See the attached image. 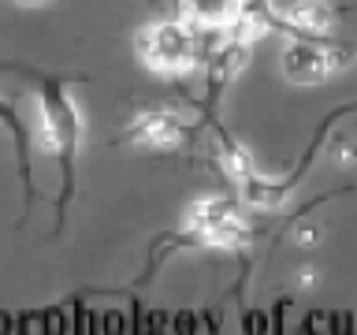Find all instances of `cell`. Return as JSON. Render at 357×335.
I'll return each mask as SVG.
<instances>
[{
    "mask_svg": "<svg viewBox=\"0 0 357 335\" xmlns=\"http://www.w3.org/2000/svg\"><path fill=\"white\" fill-rule=\"evenodd\" d=\"M272 27H287L298 38H317L331 27V8L324 0H268Z\"/></svg>",
    "mask_w": 357,
    "mask_h": 335,
    "instance_id": "cell-4",
    "label": "cell"
},
{
    "mask_svg": "<svg viewBox=\"0 0 357 335\" xmlns=\"http://www.w3.org/2000/svg\"><path fill=\"white\" fill-rule=\"evenodd\" d=\"M38 105H41V142L52 156H60L63 168V198H60V216L67 209V201L75 194V156L82 145V112L71 97H67L63 82H49L38 86Z\"/></svg>",
    "mask_w": 357,
    "mask_h": 335,
    "instance_id": "cell-1",
    "label": "cell"
},
{
    "mask_svg": "<svg viewBox=\"0 0 357 335\" xmlns=\"http://www.w3.org/2000/svg\"><path fill=\"white\" fill-rule=\"evenodd\" d=\"M238 4H242V0H186V11H190L194 19L212 22V19L234 15V11H238Z\"/></svg>",
    "mask_w": 357,
    "mask_h": 335,
    "instance_id": "cell-7",
    "label": "cell"
},
{
    "mask_svg": "<svg viewBox=\"0 0 357 335\" xmlns=\"http://www.w3.org/2000/svg\"><path fill=\"white\" fill-rule=\"evenodd\" d=\"M11 4H19V8H45V4H52V0H11Z\"/></svg>",
    "mask_w": 357,
    "mask_h": 335,
    "instance_id": "cell-11",
    "label": "cell"
},
{
    "mask_svg": "<svg viewBox=\"0 0 357 335\" xmlns=\"http://www.w3.org/2000/svg\"><path fill=\"white\" fill-rule=\"evenodd\" d=\"M127 142L149 145V149H175L186 142V123L167 108H149L127 127Z\"/></svg>",
    "mask_w": 357,
    "mask_h": 335,
    "instance_id": "cell-5",
    "label": "cell"
},
{
    "mask_svg": "<svg viewBox=\"0 0 357 335\" xmlns=\"http://www.w3.org/2000/svg\"><path fill=\"white\" fill-rule=\"evenodd\" d=\"M0 123L15 134V145H19V172H22V183L26 190H33V179H30V149H26V127H22L19 112L8 105V100H0Z\"/></svg>",
    "mask_w": 357,
    "mask_h": 335,
    "instance_id": "cell-6",
    "label": "cell"
},
{
    "mask_svg": "<svg viewBox=\"0 0 357 335\" xmlns=\"http://www.w3.org/2000/svg\"><path fill=\"white\" fill-rule=\"evenodd\" d=\"M138 56L156 75H183L197 64V38L183 22H153L138 30Z\"/></svg>",
    "mask_w": 357,
    "mask_h": 335,
    "instance_id": "cell-2",
    "label": "cell"
},
{
    "mask_svg": "<svg viewBox=\"0 0 357 335\" xmlns=\"http://www.w3.org/2000/svg\"><path fill=\"white\" fill-rule=\"evenodd\" d=\"M294 242L298 246H317L320 242V228H317V223H298V228H294Z\"/></svg>",
    "mask_w": 357,
    "mask_h": 335,
    "instance_id": "cell-9",
    "label": "cell"
},
{
    "mask_svg": "<svg viewBox=\"0 0 357 335\" xmlns=\"http://www.w3.org/2000/svg\"><path fill=\"white\" fill-rule=\"evenodd\" d=\"M223 168H227V175H231L238 186L253 175V161H250V153L238 149V145H227V153H223Z\"/></svg>",
    "mask_w": 357,
    "mask_h": 335,
    "instance_id": "cell-8",
    "label": "cell"
},
{
    "mask_svg": "<svg viewBox=\"0 0 357 335\" xmlns=\"http://www.w3.org/2000/svg\"><path fill=\"white\" fill-rule=\"evenodd\" d=\"M339 164H357V142H346V145H339Z\"/></svg>",
    "mask_w": 357,
    "mask_h": 335,
    "instance_id": "cell-10",
    "label": "cell"
},
{
    "mask_svg": "<svg viewBox=\"0 0 357 335\" xmlns=\"http://www.w3.org/2000/svg\"><path fill=\"white\" fill-rule=\"evenodd\" d=\"M350 64V52L339 49L335 41H298L283 52V71L290 82H324L328 75L342 71Z\"/></svg>",
    "mask_w": 357,
    "mask_h": 335,
    "instance_id": "cell-3",
    "label": "cell"
}]
</instances>
